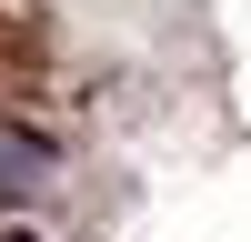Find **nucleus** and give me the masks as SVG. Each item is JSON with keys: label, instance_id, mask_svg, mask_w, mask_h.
Here are the masks:
<instances>
[{"label": "nucleus", "instance_id": "nucleus-1", "mask_svg": "<svg viewBox=\"0 0 251 242\" xmlns=\"http://www.w3.org/2000/svg\"><path fill=\"white\" fill-rule=\"evenodd\" d=\"M40 172H50V151H40V141H20V131H0V202H20Z\"/></svg>", "mask_w": 251, "mask_h": 242}, {"label": "nucleus", "instance_id": "nucleus-2", "mask_svg": "<svg viewBox=\"0 0 251 242\" xmlns=\"http://www.w3.org/2000/svg\"><path fill=\"white\" fill-rule=\"evenodd\" d=\"M0 242H40V232H0Z\"/></svg>", "mask_w": 251, "mask_h": 242}]
</instances>
